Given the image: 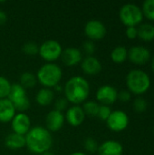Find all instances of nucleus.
I'll return each mask as SVG.
<instances>
[{
	"label": "nucleus",
	"mask_w": 154,
	"mask_h": 155,
	"mask_svg": "<svg viewBox=\"0 0 154 155\" xmlns=\"http://www.w3.org/2000/svg\"><path fill=\"white\" fill-rule=\"evenodd\" d=\"M5 144L11 150H19L25 147V137L15 133L9 134L5 140Z\"/></svg>",
	"instance_id": "obj_19"
},
{
	"label": "nucleus",
	"mask_w": 154,
	"mask_h": 155,
	"mask_svg": "<svg viewBox=\"0 0 154 155\" xmlns=\"http://www.w3.org/2000/svg\"><path fill=\"white\" fill-rule=\"evenodd\" d=\"M11 128L13 133L25 135L31 129L30 117L25 113H17L11 121Z\"/></svg>",
	"instance_id": "obj_10"
},
{
	"label": "nucleus",
	"mask_w": 154,
	"mask_h": 155,
	"mask_svg": "<svg viewBox=\"0 0 154 155\" xmlns=\"http://www.w3.org/2000/svg\"><path fill=\"white\" fill-rule=\"evenodd\" d=\"M65 118L63 113L56 110L50 111L45 116V128L50 133H55L64 126Z\"/></svg>",
	"instance_id": "obj_12"
},
{
	"label": "nucleus",
	"mask_w": 154,
	"mask_h": 155,
	"mask_svg": "<svg viewBox=\"0 0 154 155\" xmlns=\"http://www.w3.org/2000/svg\"><path fill=\"white\" fill-rule=\"evenodd\" d=\"M125 34L128 38L134 39L138 36V28H136L135 26H127Z\"/></svg>",
	"instance_id": "obj_33"
},
{
	"label": "nucleus",
	"mask_w": 154,
	"mask_h": 155,
	"mask_svg": "<svg viewBox=\"0 0 154 155\" xmlns=\"http://www.w3.org/2000/svg\"><path fill=\"white\" fill-rule=\"evenodd\" d=\"M83 49L84 51V53L87 54V55H93V53L95 52V49H96V46H95V44L93 43V41H91V40H87L84 43L83 45Z\"/></svg>",
	"instance_id": "obj_31"
},
{
	"label": "nucleus",
	"mask_w": 154,
	"mask_h": 155,
	"mask_svg": "<svg viewBox=\"0 0 154 155\" xmlns=\"http://www.w3.org/2000/svg\"><path fill=\"white\" fill-rule=\"evenodd\" d=\"M71 155H87V154H85L84 153H81V152H75V153H72Z\"/></svg>",
	"instance_id": "obj_36"
},
{
	"label": "nucleus",
	"mask_w": 154,
	"mask_h": 155,
	"mask_svg": "<svg viewBox=\"0 0 154 155\" xmlns=\"http://www.w3.org/2000/svg\"><path fill=\"white\" fill-rule=\"evenodd\" d=\"M12 84L8 81L7 78L0 76V100L8 98Z\"/></svg>",
	"instance_id": "obj_25"
},
{
	"label": "nucleus",
	"mask_w": 154,
	"mask_h": 155,
	"mask_svg": "<svg viewBox=\"0 0 154 155\" xmlns=\"http://www.w3.org/2000/svg\"><path fill=\"white\" fill-rule=\"evenodd\" d=\"M118 99L122 102L125 103L131 100V93L126 90H123L120 93H118Z\"/></svg>",
	"instance_id": "obj_34"
},
{
	"label": "nucleus",
	"mask_w": 154,
	"mask_h": 155,
	"mask_svg": "<svg viewBox=\"0 0 154 155\" xmlns=\"http://www.w3.org/2000/svg\"><path fill=\"white\" fill-rule=\"evenodd\" d=\"M22 51L30 56H34L36 55L39 52V46L36 45V43L33 42V41H28L26 43L24 44L23 47H22Z\"/></svg>",
	"instance_id": "obj_26"
},
{
	"label": "nucleus",
	"mask_w": 154,
	"mask_h": 155,
	"mask_svg": "<svg viewBox=\"0 0 154 155\" xmlns=\"http://www.w3.org/2000/svg\"><path fill=\"white\" fill-rule=\"evenodd\" d=\"M68 106V101L64 97L58 98L54 103V110L63 113Z\"/></svg>",
	"instance_id": "obj_32"
},
{
	"label": "nucleus",
	"mask_w": 154,
	"mask_h": 155,
	"mask_svg": "<svg viewBox=\"0 0 154 155\" xmlns=\"http://www.w3.org/2000/svg\"><path fill=\"white\" fill-rule=\"evenodd\" d=\"M106 27L100 20L93 19L88 21L84 26V34L91 41L103 39L106 35Z\"/></svg>",
	"instance_id": "obj_9"
},
{
	"label": "nucleus",
	"mask_w": 154,
	"mask_h": 155,
	"mask_svg": "<svg viewBox=\"0 0 154 155\" xmlns=\"http://www.w3.org/2000/svg\"><path fill=\"white\" fill-rule=\"evenodd\" d=\"M62 62L64 65L68 67L75 66L79 64H81L83 60V54L80 49L76 47H68L65 49H63L61 57Z\"/></svg>",
	"instance_id": "obj_13"
},
{
	"label": "nucleus",
	"mask_w": 154,
	"mask_h": 155,
	"mask_svg": "<svg viewBox=\"0 0 154 155\" xmlns=\"http://www.w3.org/2000/svg\"><path fill=\"white\" fill-rule=\"evenodd\" d=\"M82 107L85 114V116L88 115L90 117H94L97 116L100 104L95 101H86L84 103V105Z\"/></svg>",
	"instance_id": "obj_24"
},
{
	"label": "nucleus",
	"mask_w": 154,
	"mask_h": 155,
	"mask_svg": "<svg viewBox=\"0 0 154 155\" xmlns=\"http://www.w3.org/2000/svg\"><path fill=\"white\" fill-rule=\"evenodd\" d=\"M138 36L144 41H152L154 39V25L152 24L145 23L139 26Z\"/></svg>",
	"instance_id": "obj_21"
},
{
	"label": "nucleus",
	"mask_w": 154,
	"mask_h": 155,
	"mask_svg": "<svg viewBox=\"0 0 154 155\" xmlns=\"http://www.w3.org/2000/svg\"><path fill=\"white\" fill-rule=\"evenodd\" d=\"M63 48L56 40H46L39 46L38 54L47 63H54L61 57Z\"/></svg>",
	"instance_id": "obj_7"
},
{
	"label": "nucleus",
	"mask_w": 154,
	"mask_h": 155,
	"mask_svg": "<svg viewBox=\"0 0 154 155\" xmlns=\"http://www.w3.org/2000/svg\"><path fill=\"white\" fill-rule=\"evenodd\" d=\"M143 13L149 19L154 20V0H146L143 5Z\"/></svg>",
	"instance_id": "obj_27"
},
{
	"label": "nucleus",
	"mask_w": 154,
	"mask_h": 155,
	"mask_svg": "<svg viewBox=\"0 0 154 155\" xmlns=\"http://www.w3.org/2000/svg\"><path fill=\"white\" fill-rule=\"evenodd\" d=\"M97 153L99 155H123V145L113 140H108L99 145Z\"/></svg>",
	"instance_id": "obj_17"
},
{
	"label": "nucleus",
	"mask_w": 154,
	"mask_h": 155,
	"mask_svg": "<svg viewBox=\"0 0 154 155\" xmlns=\"http://www.w3.org/2000/svg\"><path fill=\"white\" fill-rule=\"evenodd\" d=\"M133 109L138 112V113H143L144 111H146L147 109V102L144 98L143 97H137L134 101H133Z\"/></svg>",
	"instance_id": "obj_29"
},
{
	"label": "nucleus",
	"mask_w": 154,
	"mask_h": 155,
	"mask_svg": "<svg viewBox=\"0 0 154 155\" xmlns=\"http://www.w3.org/2000/svg\"><path fill=\"white\" fill-rule=\"evenodd\" d=\"M25 147L34 154H42L50 151L53 145L52 134L43 126H34L25 135Z\"/></svg>",
	"instance_id": "obj_1"
},
{
	"label": "nucleus",
	"mask_w": 154,
	"mask_h": 155,
	"mask_svg": "<svg viewBox=\"0 0 154 155\" xmlns=\"http://www.w3.org/2000/svg\"><path fill=\"white\" fill-rule=\"evenodd\" d=\"M20 84L26 90L34 88L37 84L36 76L31 72H25L20 75Z\"/></svg>",
	"instance_id": "obj_22"
},
{
	"label": "nucleus",
	"mask_w": 154,
	"mask_h": 155,
	"mask_svg": "<svg viewBox=\"0 0 154 155\" xmlns=\"http://www.w3.org/2000/svg\"><path fill=\"white\" fill-rule=\"evenodd\" d=\"M126 84L129 90L135 94H142L151 86V79L147 73L141 69H133L126 77Z\"/></svg>",
	"instance_id": "obj_4"
},
{
	"label": "nucleus",
	"mask_w": 154,
	"mask_h": 155,
	"mask_svg": "<svg viewBox=\"0 0 154 155\" xmlns=\"http://www.w3.org/2000/svg\"><path fill=\"white\" fill-rule=\"evenodd\" d=\"M64 98L74 105H80L88 99L90 84L88 81L80 75H75L67 80L64 87Z\"/></svg>",
	"instance_id": "obj_2"
},
{
	"label": "nucleus",
	"mask_w": 154,
	"mask_h": 155,
	"mask_svg": "<svg viewBox=\"0 0 154 155\" xmlns=\"http://www.w3.org/2000/svg\"><path fill=\"white\" fill-rule=\"evenodd\" d=\"M128 57V50L123 45L116 46L111 52V58L114 63L120 64L124 62Z\"/></svg>",
	"instance_id": "obj_23"
},
{
	"label": "nucleus",
	"mask_w": 154,
	"mask_h": 155,
	"mask_svg": "<svg viewBox=\"0 0 154 155\" xmlns=\"http://www.w3.org/2000/svg\"><path fill=\"white\" fill-rule=\"evenodd\" d=\"M64 118L71 126L77 127V126H80L84 123L85 119V114L82 106L74 105L67 109Z\"/></svg>",
	"instance_id": "obj_15"
},
{
	"label": "nucleus",
	"mask_w": 154,
	"mask_h": 155,
	"mask_svg": "<svg viewBox=\"0 0 154 155\" xmlns=\"http://www.w3.org/2000/svg\"><path fill=\"white\" fill-rule=\"evenodd\" d=\"M96 99L102 104L109 106L118 99V92L112 85H102L96 92Z\"/></svg>",
	"instance_id": "obj_11"
},
{
	"label": "nucleus",
	"mask_w": 154,
	"mask_h": 155,
	"mask_svg": "<svg viewBox=\"0 0 154 155\" xmlns=\"http://www.w3.org/2000/svg\"><path fill=\"white\" fill-rule=\"evenodd\" d=\"M40 155H54L52 152H50V151H47V152H45V153H42V154Z\"/></svg>",
	"instance_id": "obj_37"
},
{
	"label": "nucleus",
	"mask_w": 154,
	"mask_h": 155,
	"mask_svg": "<svg viewBox=\"0 0 154 155\" xmlns=\"http://www.w3.org/2000/svg\"><path fill=\"white\" fill-rule=\"evenodd\" d=\"M18 113H25L30 107V101L26 95V90L20 84H13L7 98Z\"/></svg>",
	"instance_id": "obj_5"
},
{
	"label": "nucleus",
	"mask_w": 154,
	"mask_h": 155,
	"mask_svg": "<svg viewBox=\"0 0 154 155\" xmlns=\"http://www.w3.org/2000/svg\"><path fill=\"white\" fill-rule=\"evenodd\" d=\"M129 59L137 64H143L149 61L151 57L150 50L143 45H135L130 48L128 51Z\"/></svg>",
	"instance_id": "obj_14"
},
{
	"label": "nucleus",
	"mask_w": 154,
	"mask_h": 155,
	"mask_svg": "<svg viewBox=\"0 0 154 155\" xmlns=\"http://www.w3.org/2000/svg\"><path fill=\"white\" fill-rule=\"evenodd\" d=\"M15 113L16 111L13 104L7 98L0 100V123L6 124L11 122Z\"/></svg>",
	"instance_id": "obj_18"
},
{
	"label": "nucleus",
	"mask_w": 154,
	"mask_h": 155,
	"mask_svg": "<svg viewBox=\"0 0 154 155\" xmlns=\"http://www.w3.org/2000/svg\"><path fill=\"white\" fill-rule=\"evenodd\" d=\"M7 20V15L5 14V12H4L3 10H0V25H4Z\"/></svg>",
	"instance_id": "obj_35"
},
{
	"label": "nucleus",
	"mask_w": 154,
	"mask_h": 155,
	"mask_svg": "<svg viewBox=\"0 0 154 155\" xmlns=\"http://www.w3.org/2000/svg\"><path fill=\"white\" fill-rule=\"evenodd\" d=\"M37 81L44 87V88H54L59 84L63 72L61 67L54 63H46L42 65L36 74Z\"/></svg>",
	"instance_id": "obj_3"
},
{
	"label": "nucleus",
	"mask_w": 154,
	"mask_h": 155,
	"mask_svg": "<svg viewBox=\"0 0 154 155\" xmlns=\"http://www.w3.org/2000/svg\"><path fill=\"white\" fill-rule=\"evenodd\" d=\"M112 111H111V108L110 106L108 105H100L99 107V111H98V114H97V117L103 121H106L108 119V117L110 116Z\"/></svg>",
	"instance_id": "obj_30"
},
{
	"label": "nucleus",
	"mask_w": 154,
	"mask_h": 155,
	"mask_svg": "<svg viewBox=\"0 0 154 155\" xmlns=\"http://www.w3.org/2000/svg\"><path fill=\"white\" fill-rule=\"evenodd\" d=\"M121 21L126 26H135L143 18V13L140 6L135 4L128 3L123 5L119 12Z\"/></svg>",
	"instance_id": "obj_6"
},
{
	"label": "nucleus",
	"mask_w": 154,
	"mask_h": 155,
	"mask_svg": "<svg viewBox=\"0 0 154 155\" xmlns=\"http://www.w3.org/2000/svg\"><path fill=\"white\" fill-rule=\"evenodd\" d=\"M152 71L154 72V56L152 58Z\"/></svg>",
	"instance_id": "obj_38"
},
{
	"label": "nucleus",
	"mask_w": 154,
	"mask_h": 155,
	"mask_svg": "<svg viewBox=\"0 0 154 155\" xmlns=\"http://www.w3.org/2000/svg\"><path fill=\"white\" fill-rule=\"evenodd\" d=\"M106 124L109 129L113 132H122L127 128L129 124V117L123 111H113L106 120Z\"/></svg>",
	"instance_id": "obj_8"
},
{
	"label": "nucleus",
	"mask_w": 154,
	"mask_h": 155,
	"mask_svg": "<svg viewBox=\"0 0 154 155\" xmlns=\"http://www.w3.org/2000/svg\"><path fill=\"white\" fill-rule=\"evenodd\" d=\"M81 68L85 74L96 75L102 71L101 62L93 55H87L81 62Z\"/></svg>",
	"instance_id": "obj_16"
},
{
	"label": "nucleus",
	"mask_w": 154,
	"mask_h": 155,
	"mask_svg": "<svg viewBox=\"0 0 154 155\" xmlns=\"http://www.w3.org/2000/svg\"><path fill=\"white\" fill-rule=\"evenodd\" d=\"M84 150L86 152H88L90 153H94L98 151L99 145L93 138L88 137L84 142Z\"/></svg>",
	"instance_id": "obj_28"
},
{
	"label": "nucleus",
	"mask_w": 154,
	"mask_h": 155,
	"mask_svg": "<svg viewBox=\"0 0 154 155\" xmlns=\"http://www.w3.org/2000/svg\"><path fill=\"white\" fill-rule=\"evenodd\" d=\"M54 98V92L50 88H41L35 95V102L41 106H47L52 104Z\"/></svg>",
	"instance_id": "obj_20"
}]
</instances>
